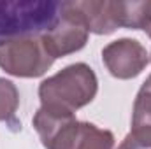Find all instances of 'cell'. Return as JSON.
Returning a JSON list of instances; mask_svg holds the SVG:
<instances>
[{"mask_svg":"<svg viewBox=\"0 0 151 149\" xmlns=\"http://www.w3.org/2000/svg\"><path fill=\"white\" fill-rule=\"evenodd\" d=\"M37 130L46 149H113L114 135L93 123L77 121L74 114L47 111L40 107L34 116Z\"/></svg>","mask_w":151,"mask_h":149,"instance_id":"6da1fadb","label":"cell"},{"mask_svg":"<svg viewBox=\"0 0 151 149\" xmlns=\"http://www.w3.org/2000/svg\"><path fill=\"white\" fill-rule=\"evenodd\" d=\"M97 90L99 81L93 69L86 63H72L40 82V107L55 112L74 114L95 98Z\"/></svg>","mask_w":151,"mask_h":149,"instance_id":"7a4b0ae2","label":"cell"},{"mask_svg":"<svg viewBox=\"0 0 151 149\" xmlns=\"http://www.w3.org/2000/svg\"><path fill=\"white\" fill-rule=\"evenodd\" d=\"M62 14L56 0H0V44L49 32Z\"/></svg>","mask_w":151,"mask_h":149,"instance_id":"3957f363","label":"cell"},{"mask_svg":"<svg viewBox=\"0 0 151 149\" xmlns=\"http://www.w3.org/2000/svg\"><path fill=\"white\" fill-rule=\"evenodd\" d=\"M55 58L46 51L40 35L21 37L0 44V67L16 77H40Z\"/></svg>","mask_w":151,"mask_h":149,"instance_id":"277c9868","label":"cell"},{"mask_svg":"<svg viewBox=\"0 0 151 149\" xmlns=\"http://www.w3.org/2000/svg\"><path fill=\"white\" fill-rule=\"evenodd\" d=\"M88 28L83 18L74 11L70 2H62V14L55 27L42 37L46 51L56 60L83 49L88 42Z\"/></svg>","mask_w":151,"mask_h":149,"instance_id":"5b68a950","label":"cell"},{"mask_svg":"<svg viewBox=\"0 0 151 149\" xmlns=\"http://www.w3.org/2000/svg\"><path fill=\"white\" fill-rule=\"evenodd\" d=\"M74 11L83 18L88 32L109 35L118 28H128L130 2L113 0H76L70 2Z\"/></svg>","mask_w":151,"mask_h":149,"instance_id":"8992f818","label":"cell"},{"mask_svg":"<svg viewBox=\"0 0 151 149\" xmlns=\"http://www.w3.org/2000/svg\"><path fill=\"white\" fill-rule=\"evenodd\" d=\"M102 60L111 75L118 79H134L146 69L150 56L139 40L118 39L102 49Z\"/></svg>","mask_w":151,"mask_h":149,"instance_id":"52a82bcc","label":"cell"},{"mask_svg":"<svg viewBox=\"0 0 151 149\" xmlns=\"http://www.w3.org/2000/svg\"><path fill=\"white\" fill-rule=\"evenodd\" d=\"M130 135L151 142V75L144 81L135 97Z\"/></svg>","mask_w":151,"mask_h":149,"instance_id":"ba28073f","label":"cell"},{"mask_svg":"<svg viewBox=\"0 0 151 149\" xmlns=\"http://www.w3.org/2000/svg\"><path fill=\"white\" fill-rule=\"evenodd\" d=\"M19 105V91L14 82L0 77V121L11 126H19L16 119V111Z\"/></svg>","mask_w":151,"mask_h":149,"instance_id":"9c48e42d","label":"cell"},{"mask_svg":"<svg viewBox=\"0 0 151 149\" xmlns=\"http://www.w3.org/2000/svg\"><path fill=\"white\" fill-rule=\"evenodd\" d=\"M118 149H151V142L146 140H141V139H135L134 135H127L123 139V142L118 146Z\"/></svg>","mask_w":151,"mask_h":149,"instance_id":"30bf717a","label":"cell"},{"mask_svg":"<svg viewBox=\"0 0 151 149\" xmlns=\"http://www.w3.org/2000/svg\"><path fill=\"white\" fill-rule=\"evenodd\" d=\"M144 32L148 34V37L151 39V16H150V21L146 23V27H144Z\"/></svg>","mask_w":151,"mask_h":149,"instance_id":"8fae6325","label":"cell"}]
</instances>
